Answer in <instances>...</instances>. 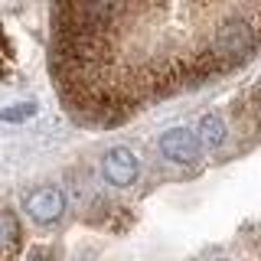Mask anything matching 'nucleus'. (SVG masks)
<instances>
[{
  "mask_svg": "<svg viewBox=\"0 0 261 261\" xmlns=\"http://www.w3.org/2000/svg\"><path fill=\"white\" fill-rule=\"evenodd\" d=\"M33 111H36L33 105H23V108H10V111H4V121H23V118H30Z\"/></svg>",
  "mask_w": 261,
  "mask_h": 261,
  "instance_id": "obj_6",
  "label": "nucleus"
},
{
  "mask_svg": "<svg viewBox=\"0 0 261 261\" xmlns=\"http://www.w3.org/2000/svg\"><path fill=\"white\" fill-rule=\"evenodd\" d=\"M101 170H105V176H108V183H114V186H130L137 179V157L127 150V147H114L108 157H105Z\"/></svg>",
  "mask_w": 261,
  "mask_h": 261,
  "instance_id": "obj_2",
  "label": "nucleus"
},
{
  "mask_svg": "<svg viewBox=\"0 0 261 261\" xmlns=\"http://www.w3.org/2000/svg\"><path fill=\"white\" fill-rule=\"evenodd\" d=\"M16 245H20V228H16V219L10 212H0V261L16 255Z\"/></svg>",
  "mask_w": 261,
  "mask_h": 261,
  "instance_id": "obj_5",
  "label": "nucleus"
},
{
  "mask_svg": "<svg viewBox=\"0 0 261 261\" xmlns=\"http://www.w3.org/2000/svg\"><path fill=\"white\" fill-rule=\"evenodd\" d=\"M160 150L167 153L170 160H193L196 150H199V141H196L193 130L176 127V130H167V134L160 137Z\"/></svg>",
  "mask_w": 261,
  "mask_h": 261,
  "instance_id": "obj_4",
  "label": "nucleus"
},
{
  "mask_svg": "<svg viewBox=\"0 0 261 261\" xmlns=\"http://www.w3.org/2000/svg\"><path fill=\"white\" fill-rule=\"evenodd\" d=\"M49 23V72L82 127H118L261 53V4H69Z\"/></svg>",
  "mask_w": 261,
  "mask_h": 261,
  "instance_id": "obj_1",
  "label": "nucleus"
},
{
  "mask_svg": "<svg viewBox=\"0 0 261 261\" xmlns=\"http://www.w3.org/2000/svg\"><path fill=\"white\" fill-rule=\"evenodd\" d=\"M62 209H65V199H62L59 190H53V186H43V190H36L27 199V212L36 219V222H56V219L62 216Z\"/></svg>",
  "mask_w": 261,
  "mask_h": 261,
  "instance_id": "obj_3",
  "label": "nucleus"
}]
</instances>
